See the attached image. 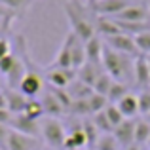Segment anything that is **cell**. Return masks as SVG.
<instances>
[{"label":"cell","instance_id":"cell-29","mask_svg":"<svg viewBox=\"0 0 150 150\" xmlns=\"http://www.w3.org/2000/svg\"><path fill=\"white\" fill-rule=\"evenodd\" d=\"M93 124H95V127L99 129L101 135H106V133H112V131H114V127H112V124L108 122V118H106L105 110H103V112L93 114Z\"/></svg>","mask_w":150,"mask_h":150},{"label":"cell","instance_id":"cell-13","mask_svg":"<svg viewBox=\"0 0 150 150\" xmlns=\"http://www.w3.org/2000/svg\"><path fill=\"white\" fill-rule=\"evenodd\" d=\"M76 72H78L76 74L78 80L93 88V86H95V82H97V78L105 72V69H103V63H89V61H86L84 65L76 70Z\"/></svg>","mask_w":150,"mask_h":150},{"label":"cell","instance_id":"cell-11","mask_svg":"<svg viewBox=\"0 0 150 150\" xmlns=\"http://www.w3.org/2000/svg\"><path fill=\"white\" fill-rule=\"evenodd\" d=\"M135 122L137 120H124L118 127H114L112 135L116 137V141H118L122 150L135 144Z\"/></svg>","mask_w":150,"mask_h":150},{"label":"cell","instance_id":"cell-23","mask_svg":"<svg viewBox=\"0 0 150 150\" xmlns=\"http://www.w3.org/2000/svg\"><path fill=\"white\" fill-rule=\"evenodd\" d=\"M127 93H131L129 91V86L120 84V82H114V84L110 86V91H108V95H106V99H108L110 105H116V103L122 101Z\"/></svg>","mask_w":150,"mask_h":150},{"label":"cell","instance_id":"cell-8","mask_svg":"<svg viewBox=\"0 0 150 150\" xmlns=\"http://www.w3.org/2000/svg\"><path fill=\"white\" fill-rule=\"evenodd\" d=\"M40 143L36 137H29L23 135L19 131L10 129L8 133V143H6V150H38Z\"/></svg>","mask_w":150,"mask_h":150},{"label":"cell","instance_id":"cell-12","mask_svg":"<svg viewBox=\"0 0 150 150\" xmlns=\"http://www.w3.org/2000/svg\"><path fill=\"white\" fill-rule=\"evenodd\" d=\"M88 150V141L84 135V127L80 124H72L70 129L67 131V139H65V150Z\"/></svg>","mask_w":150,"mask_h":150},{"label":"cell","instance_id":"cell-44","mask_svg":"<svg viewBox=\"0 0 150 150\" xmlns=\"http://www.w3.org/2000/svg\"><path fill=\"white\" fill-rule=\"evenodd\" d=\"M144 118H146V122H148V124H150V114H148V116H144Z\"/></svg>","mask_w":150,"mask_h":150},{"label":"cell","instance_id":"cell-2","mask_svg":"<svg viewBox=\"0 0 150 150\" xmlns=\"http://www.w3.org/2000/svg\"><path fill=\"white\" fill-rule=\"evenodd\" d=\"M101 63H103L105 72L114 82H120V84H125V86L133 84V63H135V57L118 53V51H114V50L105 46Z\"/></svg>","mask_w":150,"mask_h":150},{"label":"cell","instance_id":"cell-35","mask_svg":"<svg viewBox=\"0 0 150 150\" xmlns=\"http://www.w3.org/2000/svg\"><path fill=\"white\" fill-rule=\"evenodd\" d=\"M17 63V55L15 53H8L4 59H0V76H8L11 72V69Z\"/></svg>","mask_w":150,"mask_h":150},{"label":"cell","instance_id":"cell-4","mask_svg":"<svg viewBox=\"0 0 150 150\" xmlns=\"http://www.w3.org/2000/svg\"><path fill=\"white\" fill-rule=\"evenodd\" d=\"M106 48L118 51V53H124V55H129V57H139V50L135 46V38L129 36V34H114V36H108V38H103Z\"/></svg>","mask_w":150,"mask_h":150},{"label":"cell","instance_id":"cell-18","mask_svg":"<svg viewBox=\"0 0 150 150\" xmlns=\"http://www.w3.org/2000/svg\"><path fill=\"white\" fill-rule=\"evenodd\" d=\"M84 48H86V61H89V63H101L103 50H105V42L101 40V36H93L91 40L84 42Z\"/></svg>","mask_w":150,"mask_h":150},{"label":"cell","instance_id":"cell-1","mask_svg":"<svg viewBox=\"0 0 150 150\" xmlns=\"http://www.w3.org/2000/svg\"><path fill=\"white\" fill-rule=\"evenodd\" d=\"M67 17L70 23V30L76 34V38H80L82 42L91 40L93 36H97L95 33V15H93L91 8H84L76 2V0H67L63 4Z\"/></svg>","mask_w":150,"mask_h":150},{"label":"cell","instance_id":"cell-22","mask_svg":"<svg viewBox=\"0 0 150 150\" xmlns=\"http://www.w3.org/2000/svg\"><path fill=\"white\" fill-rule=\"evenodd\" d=\"M148 139H150V124L146 122V118L137 120L135 122V144L143 146V144L148 143Z\"/></svg>","mask_w":150,"mask_h":150},{"label":"cell","instance_id":"cell-33","mask_svg":"<svg viewBox=\"0 0 150 150\" xmlns=\"http://www.w3.org/2000/svg\"><path fill=\"white\" fill-rule=\"evenodd\" d=\"M105 114H106V118H108V122L112 124V127H118V125H120L122 122L125 120L124 114L118 110V106H116V105H108V106L105 108Z\"/></svg>","mask_w":150,"mask_h":150},{"label":"cell","instance_id":"cell-20","mask_svg":"<svg viewBox=\"0 0 150 150\" xmlns=\"http://www.w3.org/2000/svg\"><path fill=\"white\" fill-rule=\"evenodd\" d=\"M67 91H69V95H70V99H72V101H84V99H89V97L93 95V88H91V86L80 82L78 78L69 84Z\"/></svg>","mask_w":150,"mask_h":150},{"label":"cell","instance_id":"cell-50","mask_svg":"<svg viewBox=\"0 0 150 150\" xmlns=\"http://www.w3.org/2000/svg\"><path fill=\"white\" fill-rule=\"evenodd\" d=\"M84 150H86V148H84Z\"/></svg>","mask_w":150,"mask_h":150},{"label":"cell","instance_id":"cell-24","mask_svg":"<svg viewBox=\"0 0 150 150\" xmlns=\"http://www.w3.org/2000/svg\"><path fill=\"white\" fill-rule=\"evenodd\" d=\"M86 63V48H84V42L80 38L74 40V46H72V69L78 70L82 65Z\"/></svg>","mask_w":150,"mask_h":150},{"label":"cell","instance_id":"cell-38","mask_svg":"<svg viewBox=\"0 0 150 150\" xmlns=\"http://www.w3.org/2000/svg\"><path fill=\"white\" fill-rule=\"evenodd\" d=\"M8 133H10V127L0 124V150H6V143H8Z\"/></svg>","mask_w":150,"mask_h":150},{"label":"cell","instance_id":"cell-19","mask_svg":"<svg viewBox=\"0 0 150 150\" xmlns=\"http://www.w3.org/2000/svg\"><path fill=\"white\" fill-rule=\"evenodd\" d=\"M40 103H42V106H44L46 116H50V118H59L63 112H65V106L57 101V97H55L51 91L44 93L42 99H40Z\"/></svg>","mask_w":150,"mask_h":150},{"label":"cell","instance_id":"cell-46","mask_svg":"<svg viewBox=\"0 0 150 150\" xmlns=\"http://www.w3.org/2000/svg\"><path fill=\"white\" fill-rule=\"evenodd\" d=\"M141 150H148V148H146V146H144V148H141Z\"/></svg>","mask_w":150,"mask_h":150},{"label":"cell","instance_id":"cell-15","mask_svg":"<svg viewBox=\"0 0 150 150\" xmlns=\"http://www.w3.org/2000/svg\"><path fill=\"white\" fill-rule=\"evenodd\" d=\"M95 33L97 36H103V38H108V36H114V34H120V27L118 23L114 21L112 17H105V15H95Z\"/></svg>","mask_w":150,"mask_h":150},{"label":"cell","instance_id":"cell-41","mask_svg":"<svg viewBox=\"0 0 150 150\" xmlns=\"http://www.w3.org/2000/svg\"><path fill=\"white\" fill-rule=\"evenodd\" d=\"M8 108V99H6V91H0V110Z\"/></svg>","mask_w":150,"mask_h":150},{"label":"cell","instance_id":"cell-47","mask_svg":"<svg viewBox=\"0 0 150 150\" xmlns=\"http://www.w3.org/2000/svg\"><path fill=\"white\" fill-rule=\"evenodd\" d=\"M148 23H150V15H148Z\"/></svg>","mask_w":150,"mask_h":150},{"label":"cell","instance_id":"cell-36","mask_svg":"<svg viewBox=\"0 0 150 150\" xmlns=\"http://www.w3.org/2000/svg\"><path fill=\"white\" fill-rule=\"evenodd\" d=\"M13 116H15V114H11L8 108H2V110H0V124L6 125V127H10L11 122H13Z\"/></svg>","mask_w":150,"mask_h":150},{"label":"cell","instance_id":"cell-27","mask_svg":"<svg viewBox=\"0 0 150 150\" xmlns=\"http://www.w3.org/2000/svg\"><path fill=\"white\" fill-rule=\"evenodd\" d=\"M69 112L72 114V116H78V118L91 116V108H89L88 99H84V101H72V105L69 106Z\"/></svg>","mask_w":150,"mask_h":150},{"label":"cell","instance_id":"cell-45","mask_svg":"<svg viewBox=\"0 0 150 150\" xmlns=\"http://www.w3.org/2000/svg\"><path fill=\"white\" fill-rule=\"evenodd\" d=\"M146 148H148V150H150V139H148V143H146Z\"/></svg>","mask_w":150,"mask_h":150},{"label":"cell","instance_id":"cell-7","mask_svg":"<svg viewBox=\"0 0 150 150\" xmlns=\"http://www.w3.org/2000/svg\"><path fill=\"white\" fill-rule=\"evenodd\" d=\"M76 40V34L70 30L67 33L65 40L61 42V48L55 53V59L50 67H57V69H72V46Z\"/></svg>","mask_w":150,"mask_h":150},{"label":"cell","instance_id":"cell-28","mask_svg":"<svg viewBox=\"0 0 150 150\" xmlns=\"http://www.w3.org/2000/svg\"><path fill=\"white\" fill-rule=\"evenodd\" d=\"M88 103H89V108H91V116H93V114H97V112H103V110H105L106 106L110 105L108 99H106L105 95L95 93V91H93V95L88 99Z\"/></svg>","mask_w":150,"mask_h":150},{"label":"cell","instance_id":"cell-39","mask_svg":"<svg viewBox=\"0 0 150 150\" xmlns=\"http://www.w3.org/2000/svg\"><path fill=\"white\" fill-rule=\"evenodd\" d=\"M13 19H0V38H6V33L11 29Z\"/></svg>","mask_w":150,"mask_h":150},{"label":"cell","instance_id":"cell-31","mask_svg":"<svg viewBox=\"0 0 150 150\" xmlns=\"http://www.w3.org/2000/svg\"><path fill=\"white\" fill-rule=\"evenodd\" d=\"M114 84V80L108 76L106 72H103L99 78H97V82H95V86H93V91L95 93H101V95H108V91H110V86Z\"/></svg>","mask_w":150,"mask_h":150},{"label":"cell","instance_id":"cell-42","mask_svg":"<svg viewBox=\"0 0 150 150\" xmlns=\"http://www.w3.org/2000/svg\"><path fill=\"white\" fill-rule=\"evenodd\" d=\"M143 146H139V144H131V146H127V148H124V150H141Z\"/></svg>","mask_w":150,"mask_h":150},{"label":"cell","instance_id":"cell-21","mask_svg":"<svg viewBox=\"0 0 150 150\" xmlns=\"http://www.w3.org/2000/svg\"><path fill=\"white\" fill-rule=\"evenodd\" d=\"M82 127H84V135H86V141H88V150H95V144L99 141L101 133L95 127V124H93V118H84L82 120Z\"/></svg>","mask_w":150,"mask_h":150},{"label":"cell","instance_id":"cell-48","mask_svg":"<svg viewBox=\"0 0 150 150\" xmlns=\"http://www.w3.org/2000/svg\"><path fill=\"white\" fill-rule=\"evenodd\" d=\"M0 91H2V86H0Z\"/></svg>","mask_w":150,"mask_h":150},{"label":"cell","instance_id":"cell-30","mask_svg":"<svg viewBox=\"0 0 150 150\" xmlns=\"http://www.w3.org/2000/svg\"><path fill=\"white\" fill-rule=\"evenodd\" d=\"M95 150H122L120 144H118L116 137L112 133H106V135H101L99 141L95 144Z\"/></svg>","mask_w":150,"mask_h":150},{"label":"cell","instance_id":"cell-9","mask_svg":"<svg viewBox=\"0 0 150 150\" xmlns=\"http://www.w3.org/2000/svg\"><path fill=\"white\" fill-rule=\"evenodd\" d=\"M133 86L139 88V91L150 88V69H148L146 55L135 57V63H133Z\"/></svg>","mask_w":150,"mask_h":150},{"label":"cell","instance_id":"cell-25","mask_svg":"<svg viewBox=\"0 0 150 150\" xmlns=\"http://www.w3.org/2000/svg\"><path fill=\"white\" fill-rule=\"evenodd\" d=\"M23 114H25V116H29V118H33V120H38V122L46 116L44 106H42L40 99H29V103H27V108H25V112H23Z\"/></svg>","mask_w":150,"mask_h":150},{"label":"cell","instance_id":"cell-34","mask_svg":"<svg viewBox=\"0 0 150 150\" xmlns=\"http://www.w3.org/2000/svg\"><path fill=\"white\" fill-rule=\"evenodd\" d=\"M137 101H139V114L148 116L150 114V88L141 89L139 95H137Z\"/></svg>","mask_w":150,"mask_h":150},{"label":"cell","instance_id":"cell-26","mask_svg":"<svg viewBox=\"0 0 150 150\" xmlns=\"http://www.w3.org/2000/svg\"><path fill=\"white\" fill-rule=\"evenodd\" d=\"M33 2L34 0H0V4H2L4 8H8L10 11H13L15 15L17 13H25Z\"/></svg>","mask_w":150,"mask_h":150},{"label":"cell","instance_id":"cell-37","mask_svg":"<svg viewBox=\"0 0 150 150\" xmlns=\"http://www.w3.org/2000/svg\"><path fill=\"white\" fill-rule=\"evenodd\" d=\"M8 53H11V46L8 38H0V59H4Z\"/></svg>","mask_w":150,"mask_h":150},{"label":"cell","instance_id":"cell-32","mask_svg":"<svg viewBox=\"0 0 150 150\" xmlns=\"http://www.w3.org/2000/svg\"><path fill=\"white\" fill-rule=\"evenodd\" d=\"M135 46L139 50L141 55H148L150 53V30H144V33L137 34L135 36Z\"/></svg>","mask_w":150,"mask_h":150},{"label":"cell","instance_id":"cell-3","mask_svg":"<svg viewBox=\"0 0 150 150\" xmlns=\"http://www.w3.org/2000/svg\"><path fill=\"white\" fill-rule=\"evenodd\" d=\"M40 137L44 143L50 146V150H65V139H67V129L61 124L59 118L46 116L40 122Z\"/></svg>","mask_w":150,"mask_h":150},{"label":"cell","instance_id":"cell-10","mask_svg":"<svg viewBox=\"0 0 150 150\" xmlns=\"http://www.w3.org/2000/svg\"><path fill=\"white\" fill-rule=\"evenodd\" d=\"M10 129L19 131V133H23V135H29V137H36V139L40 137V122L25 116V114H15Z\"/></svg>","mask_w":150,"mask_h":150},{"label":"cell","instance_id":"cell-14","mask_svg":"<svg viewBox=\"0 0 150 150\" xmlns=\"http://www.w3.org/2000/svg\"><path fill=\"white\" fill-rule=\"evenodd\" d=\"M148 15H150V11L144 6L131 4V6H127L122 13H118L116 17H112V19H118V21H129V23H146Z\"/></svg>","mask_w":150,"mask_h":150},{"label":"cell","instance_id":"cell-17","mask_svg":"<svg viewBox=\"0 0 150 150\" xmlns=\"http://www.w3.org/2000/svg\"><path fill=\"white\" fill-rule=\"evenodd\" d=\"M118 110L124 114L125 120H135V116L139 114V101H137L135 93H127L122 101L116 103Z\"/></svg>","mask_w":150,"mask_h":150},{"label":"cell","instance_id":"cell-43","mask_svg":"<svg viewBox=\"0 0 150 150\" xmlns=\"http://www.w3.org/2000/svg\"><path fill=\"white\" fill-rule=\"evenodd\" d=\"M146 61H148V69H150V53L146 55Z\"/></svg>","mask_w":150,"mask_h":150},{"label":"cell","instance_id":"cell-5","mask_svg":"<svg viewBox=\"0 0 150 150\" xmlns=\"http://www.w3.org/2000/svg\"><path fill=\"white\" fill-rule=\"evenodd\" d=\"M131 0H93L89 2V8L95 15H105V17H116L118 13L131 6Z\"/></svg>","mask_w":150,"mask_h":150},{"label":"cell","instance_id":"cell-16","mask_svg":"<svg viewBox=\"0 0 150 150\" xmlns=\"http://www.w3.org/2000/svg\"><path fill=\"white\" fill-rule=\"evenodd\" d=\"M6 99H8V110L11 114H23L27 108L29 97H25L17 89H6Z\"/></svg>","mask_w":150,"mask_h":150},{"label":"cell","instance_id":"cell-40","mask_svg":"<svg viewBox=\"0 0 150 150\" xmlns=\"http://www.w3.org/2000/svg\"><path fill=\"white\" fill-rule=\"evenodd\" d=\"M17 15L13 13V11H10L8 8H4L2 4H0V19H15Z\"/></svg>","mask_w":150,"mask_h":150},{"label":"cell","instance_id":"cell-6","mask_svg":"<svg viewBox=\"0 0 150 150\" xmlns=\"http://www.w3.org/2000/svg\"><path fill=\"white\" fill-rule=\"evenodd\" d=\"M76 70L74 69H57V67H48L46 70V80H48L50 88H59L67 89L72 80H76Z\"/></svg>","mask_w":150,"mask_h":150},{"label":"cell","instance_id":"cell-49","mask_svg":"<svg viewBox=\"0 0 150 150\" xmlns=\"http://www.w3.org/2000/svg\"><path fill=\"white\" fill-rule=\"evenodd\" d=\"M89 2H93V0H89Z\"/></svg>","mask_w":150,"mask_h":150}]
</instances>
